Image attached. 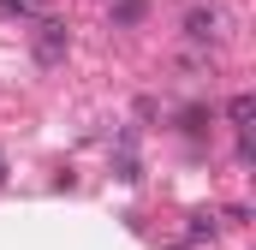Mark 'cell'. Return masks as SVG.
Returning a JSON list of instances; mask_svg holds the SVG:
<instances>
[{
    "mask_svg": "<svg viewBox=\"0 0 256 250\" xmlns=\"http://www.w3.org/2000/svg\"><path fill=\"white\" fill-rule=\"evenodd\" d=\"M0 179H6V161H0Z\"/></svg>",
    "mask_w": 256,
    "mask_h": 250,
    "instance_id": "cell-6",
    "label": "cell"
},
{
    "mask_svg": "<svg viewBox=\"0 0 256 250\" xmlns=\"http://www.w3.org/2000/svg\"><path fill=\"white\" fill-rule=\"evenodd\" d=\"M143 18H149V0H114V24H120V30L143 24Z\"/></svg>",
    "mask_w": 256,
    "mask_h": 250,
    "instance_id": "cell-3",
    "label": "cell"
},
{
    "mask_svg": "<svg viewBox=\"0 0 256 250\" xmlns=\"http://www.w3.org/2000/svg\"><path fill=\"white\" fill-rule=\"evenodd\" d=\"M0 12H18V18H36L42 6H36V0H0Z\"/></svg>",
    "mask_w": 256,
    "mask_h": 250,
    "instance_id": "cell-5",
    "label": "cell"
},
{
    "mask_svg": "<svg viewBox=\"0 0 256 250\" xmlns=\"http://www.w3.org/2000/svg\"><path fill=\"white\" fill-rule=\"evenodd\" d=\"M66 42H72L66 18H42L36 42H30V54H36V66H60V60H66Z\"/></svg>",
    "mask_w": 256,
    "mask_h": 250,
    "instance_id": "cell-1",
    "label": "cell"
},
{
    "mask_svg": "<svg viewBox=\"0 0 256 250\" xmlns=\"http://www.w3.org/2000/svg\"><path fill=\"white\" fill-rule=\"evenodd\" d=\"M179 30H185V42H220L226 36V12L220 6H191Z\"/></svg>",
    "mask_w": 256,
    "mask_h": 250,
    "instance_id": "cell-2",
    "label": "cell"
},
{
    "mask_svg": "<svg viewBox=\"0 0 256 250\" xmlns=\"http://www.w3.org/2000/svg\"><path fill=\"white\" fill-rule=\"evenodd\" d=\"M250 114H256V102L244 96V90H238V96L226 102V120H232V131H244V125H250Z\"/></svg>",
    "mask_w": 256,
    "mask_h": 250,
    "instance_id": "cell-4",
    "label": "cell"
}]
</instances>
